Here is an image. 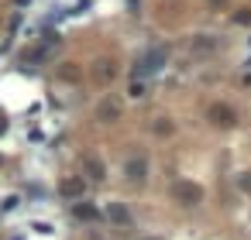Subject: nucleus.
<instances>
[{
  "instance_id": "obj_3",
  "label": "nucleus",
  "mask_w": 251,
  "mask_h": 240,
  "mask_svg": "<svg viewBox=\"0 0 251 240\" xmlns=\"http://www.w3.org/2000/svg\"><path fill=\"white\" fill-rule=\"evenodd\" d=\"M107 216H110V220H117V223H127V213H124L121 206H110V210H107Z\"/></svg>"
},
{
  "instance_id": "obj_1",
  "label": "nucleus",
  "mask_w": 251,
  "mask_h": 240,
  "mask_svg": "<svg viewBox=\"0 0 251 240\" xmlns=\"http://www.w3.org/2000/svg\"><path fill=\"white\" fill-rule=\"evenodd\" d=\"M76 216H79V220H93V216H96V210H93L90 203H83V206H76Z\"/></svg>"
},
{
  "instance_id": "obj_2",
  "label": "nucleus",
  "mask_w": 251,
  "mask_h": 240,
  "mask_svg": "<svg viewBox=\"0 0 251 240\" xmlns=\"http://www.w3.org/2000/svg\"><path fill=\"white\" fill-rule=\"evenodd\" d=\"M83 192V182H65L62 185V195H79Z\"/></svg>"
}]
</instances>
